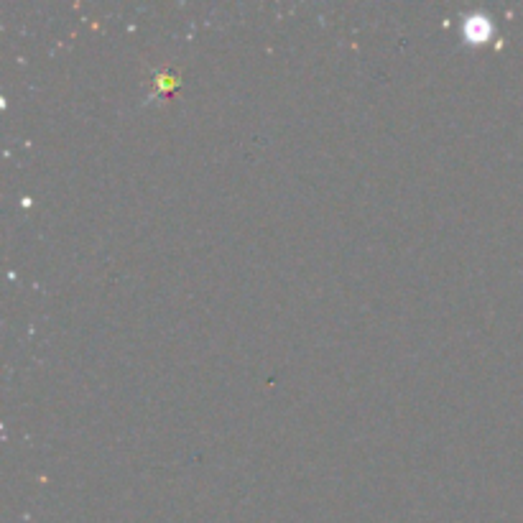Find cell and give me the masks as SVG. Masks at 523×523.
Masks as SVG:
<instances>
[{
	"mask_svg": "<svg viewBox=\"0 0 523 523\" xmlns=\"http://www.w3.org/2000/svg\"><path fill=\"white\" fill-rule=\"evenodd\" d=\"M488 34H493V26H490L488 18H483V16L467 18V36H470V39L483 41Z\"/></svg>",
	"mask_w": 523,
	"mask_h": 523,
	"instance_id": "cell-1",
	"label": "cell"
}]
</instances>
